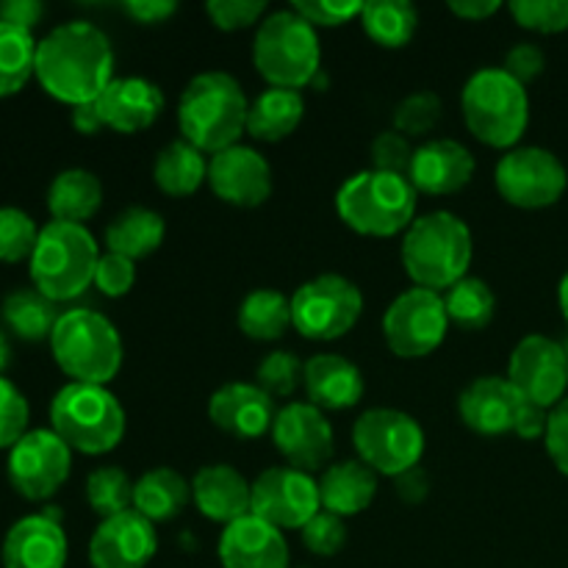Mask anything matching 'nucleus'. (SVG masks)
Returning a JSON list of instances; mask_svg holds the SVG:
<instances>
[{
    "label": "nucleus",
    "instance_id": "nucleus-9",
    "mask_svg": "<svg viewBox=\"0 0 568 568\" xmlns=\"http://www.w3.org/2000/svg\"><path fill=\"white\" fill-rule=\"evenodd\" d=\"M50 349L59 369L72 383L105 386L122 366V338L114 322L89 308L64 311L50 336Z\"/></svg>",
    "mask_w": 568,
    "mask_h": 568
},
{
    "label": "nucleus",
    "instance_id": "nucleus-51",
    "mask_svg": "<svg viewBox=\"0 0 568 568\" xmlns=\"http://www.w3.org/2000/svg\"><path fill=\"white\" fill-rule=\"evenodd\" d=\"M544 444H547L552 464L568 477V399L549 410V427Z\"/></svg>",
    "mask_w": 568,
    "mask_h": 568
},
{
    "label": "nucleus",
    "instance_id": "nucleus-29",
    "mask_svg": "<svg viewBox=\"0 0 568 568\" xmlns=\"http://www.w3.org/2000/svg\"><path fill=\"white\" fill-rule=\"evenodd\" d=\"M189 503H192V483L166 466L144 471L133 483V510L153 525L178 519Z\"/></svg>",
    "mask_w": 568,
    "mask_h": 568
},
{
    "label": "nucleus",
    "instance_id": "nucleus-37",
    "mask_svg": "<svg viewBox=\"0 0 568 568\" xmlns=\"http://www.w3.org/2000/svg\"><path fill=\"white\" fill-rule=\"evenodd\" d=\"M444 308H447L449 325H458L460 331H483L494 322L497 297L486 281L466 275L464 281L444 292Z\"/></svg>",
    "mask_w": 568,
    "mask_h": 568
},
{
    "label": "nucleus",
    "instance_id": "nucleus-15",
    "mask_svg": "<svg viewBox=\"0 0 568 568\" xmlns=\"http://www.w3.org/2000/svg\"><path fill=\"white\" fill-rule=\"evenodd\" d=\"M508 383L521 399L552 410L568 388V353L555 338L530 333L510 353Z\"/></svg>",
    "mask_w": 568,
    "mask_h": 568
},
{
    "label": "nucleus",
    "instance_id": "nucleus-10",
    "mask_svg": "<svg viewBox=\"0 0 568 568\" xmlns=\"http://www.w3.org/2000/svg\"><path fill=\"white\" fill-rule=\"evenodd\" d=\"M358 460L375 475L399 477L419 466L425 455V430L410 414L397 408H372L353 425Z\"/></svg>",
    "mask_w": 568,
    "mask_h": 568
},
{
    "label": "nucleus",
    "instance_id": "nucleus-13",
    "mask_svg": "<svg viewBox=\"0 0 568 568\" xmlns=\"http://www.w3.org/2000/svg\"><path fill=\"white\" fill-rule=\"evenodd\" d=\"M499 197L525 211L549 209L564 197L568 172L564 161L547 148H514L499 159L497 172Z\"/></svg>",
    "mask_w": 568,
    "mask_h": 568
},
{
    "label": "nucleus",
    "instance_id": "nucleus-48",
    "mask_svg": "<svg viewBox=\"0 0 568 568\" xmlns=\"http://www.w3.org/2000/svg\"><path fill=\"white\" fill-rule=\"evenodd\" d=\"M133 283H136V261L116 253L100 255L98 272H94V286L105 297H125L133 288Z\"/></svg>",
    "mask_w": 568,
    "mask_h": 568
},
{
    "label": "nucleus",
    "instance_id": "nucleus-58",
    "mask_svg": "<svg viewBox=\"0 0 568 568\" xmlns=\"http://www.w3.org/2000/svg\"><path fill=\"white\" fill-rule=\"evenodd\" d=\"M9 364H11V344H9V338H6L3 327H0V377H3L6 366Z\"/></svg>",
    "mask_w": 568,
    "mask_h": 568
},
{
    "label": "nucleus",
    "instance_id": "nucleus-25",
    "mask_svg": "<svg viewBox=\"0 0 568 568\" xmlns=\"http://www.w3.org/2000/svg\"><path fill=\"white\" fill-rule=\"evenodd\" d=\"M105 128L116 133H139L164 111V92L148 78H114L98 98Z\"/></svg>",
    "mask_w": 568,
    "mask_h": 568
},
{
    "label": "nucleus",
    "instance_id": "nucleus-31",
    "mask_svg": "<svg viewBox=\"0 0 568 568\" xmlns=\"http://www.w3.org/2000/svg\"><path fill=\"white\" fill-rule=\"evenodd\" d=\"M166 236L164 216L153 209L131 205L105 227V247L109 253L125 255L131 261H142L161 247Z\"/></svg>",
    "mask_w": 568,
    "mask_h": 568
},
{
    "label": "nucleus",
    "instance_id": "nucleus-45",
    "mask_svg": "<svg viewBox=\"0 0 568 568\" xmlns=\"http://www.w3.org/2000/svg\"><path fill=\"white\" fill-rule=\"evenodd\" d=\"M300 536H303L305 549H308L311 555H316V558H333V555L342 552L344 544H347V525H344V519H338V516L320 510V514L300 530Z\"/></svg>",
    "mask_w": 568,
    "mask_h": 568
},
{
    "label": "nucleus",
    "instance_id": "nucleus-17",
    "mask_svg": "<svg viewBox=\"0 0 568 568\" xmlns=\"http://www.w3.org/2000/svg\"><path fill=\"white\" fill-rule=\"evenodd\" d=\"M272 442L288 466L300 471H316L333 455V427L325 410L311 403H288L277 410L272 425Z\"/></svg>",
    "mask_w": 568,
    "mask_h": 568
},
{
    "label": "nucleus",
    "instance_id": "nucleus-2",
    "mask_svg": "<svg viewBox=\"0 0 568 568\" xmlns=\"http://www.w3.org/2000/svg\"><path fill=\"white\" fill-rule=\"evenodd\" d=\"M247 114L250 103L242 83L222 70L194 75L178 100V125L200 153L216 155L239 144L242 133H247Z\"/></svg>",
    "mask_w": 568,
    "mask_h": 568
},
{
    "label": "nucleus",
    "instance_id": "nucleus-11",
    "mask_svg": "<svg viewBox=\"0 0 568 568\" xmlns=\"http://www.w3.org/2000/svg\"><path fill=\"white\" fill-rule=\"evenodd\" d=\"M364 294L344 275H316L292 294V327L308 342H336L358 325Z\"/></svg>",
    "mask_w": 568,
    "mask_h": 568
},
{
    "label": "nucleus",
    "instance_id": "nucleus-5",
    "mask_svg": "<svg viewBox=\"0 0 568 568\" xmlns=\"http://www.w3.org/2000/svg\"><path fill=\"white\" fill-rule=\"evenodd\" d=\"M464 122L475 139L497 150H514L530 122V98L503 67H483L460 94Z\"/></svg>",
    "mask_w": 568,
    "mask_h": 568
},
{
    "label": "nucleus",
    "instance_id": "nucleus-41",
    "mask_svg": "<svg viewBox=\"0 0 568 568\" xmlns=\"http://www.w3.org/2000/svg\"><path fill=\"white\" fill-rule=\"evenodd\" d=\"M39 227L26 211L20 209H0V261L17 264V261L31 258L39 242Z\"/></svg>",
    "mask_w": 568,
    "mask_h": 568
},
{
    "label": "nucleus",
    "instance_id": "nucleus-43",
    "mask_svg": "<svg viewBox=\"0 0 568 568\" xmlns=\"http://www.w3.org/2000/svg\"><path fill=\"white\" fill-rule=\"evenodd\" d=\"M521 28L538 33H560L568 28V0H514L508 6Z\"/></svg>",
    "mask_w": 568,
    "mask_h": 568
},
{
    "label": "nucleus",
    "instance_id": "nucleus-7",
    "mask_svg": "<svg viewBox=\"0 0 568 568\" xmlns=\"http://www.w3.org/2000/svg\"><path fill=\"white\" fill-rule=\"evenodd\" d=\"M253 64L272 89H294L314 83L322 64L316 28L294 9L264 17L255 31Z\"/></svg>",
    "mask_w": 568,
    "mask_h": 568
},
{
    "label": "nucleus",
    "instance_id": "nucleus-16",
    "mask_svg": "<svg viewBox=\"0 0 568 568\" xmlns=\"http://www.w3.org/2000/svg\"><path fill=\"white\" fill-rule=\"evenodd\" d=\"M72 449L53 430H28L9 449V480L31 503L50 499L67 483Z\"/></svg>",
    "mask_w": 568,
    "mask_h": 568
},
{
    "label": "nucleus",
    "instance_id": "nucleus-44",
    "mask_svg": "<svg viewBox=\"0 0 568 568\" xmlns=\"http://www.w3.org/2000/svg\"><path fill=\"white\" fill-rule=\"evenodd\" d=\"M31 408L20 388L0 377V449H11L28 433Z\"/></svg>",
    "mask_w": 568,
    "mask_h": 568
},
{
    "label": "nucleus",
    "instance_id": "nucleus-12",
    "mask_svg": "<svg viewBox=\"0 0 568 568\" xmlns=\"http://www.w3.org/2000/svg\"><path fill=\"white\" fill-rule=\"evenodd\" d=\"M449 316L444 297L430 288H408L383 314V336L397 358H427L444 344Z\"/></svg>",
    "mask_w": 568,
    "mask_h": 568
},
{
    "label": "nucleus",
    "instance_id": "nucleus-18",
    "mask_svg": "<svg viewBox=\"0 0 568 568\" xmlns=\"http://www.w3.org/2000/svg\"><path fill=\"white\" fill-rule=\"evenodd\" d=\"M209 186L222 203L236 209H258L272 194V166L255 148L233 144L211 155Z\"/></svg>",
    "mask_w": 568,
    "mask_h": 568
},
{
    "label": "nucleus",
    "instance_id": "nucleus-23",
    "mask_svg": "<svg viewBox=\"0 0 568 568\" xmlns=\"http://www.w3.org/2000/svg\"><path fill=\"white\" fill-rule=\"evenodd\" d=\"M222 568H288V544L277 527L258 516H244L220 538Z\"/></svg>",
    "mask_w": 568,
    "mask_h": 568
},
{
    "label": "nucleus",
    "instance_id": "nucleus-57",
    "mask_svg": "<svg viewBox=\"0 0 568 568\" xmlns=\"http://www.w3.org/2000/svg\"><path fill=\"white\" fill-rule=\"evenodd\" d=\"M72 128H75L78 133H83V136H94L98 131H103L105 122L98 109V100H92V103H81L72 109Z\"/></svg>",
    "mask_w": 568,
    "mask_h": 568
},
{
    "label": "nucleus",
    "instance_id": "nucleus-24",
    "mask_svg": "<svg viewBox=\"0 0 568 568\" xmlns=\"http://www.w3.org/2000/svg\"><path fill=\"white\" fill-rule=\"evenodd\" d=\"M521 397L508 377L486 375L471 381L458 397V416L477 436H503L514 433L516 410Z\"/></svg>",
    "mask_w": 568,
    "mask_h": 568
},
{
    "label": "nucleus",
    "instance_id": "nucleus-53",
    "mask_svg": "<svg viewBox=\"0 0 568 568\" xmlns=\"http://www.w3.org/2000/svg\"><path fill=\"white\" fill-rule=\"evenodd\" d=\"M44 17V6L39 0H3L0 3V22L31 33Z\"/></svg>",
    "mask_w": 568,
    "mask_h": 568
},
{
    "label": "nucleus",
    "instance_id": "nucleus-6",
    "mask_svg": "<svg viewBox=\"0 0 568 568\" xmlns=\"http://www.w3.org/2000/svg\"><path fill=\"white\" fill-rule=\"evenodd\" d=\"M50 430L81 455H105L125 436V410L105 386L67 383L50 403Z\"/></svg>",
    "mask_w": 568,
    "mask_h": 568
},
{
    "label": "nucleus",
    "instance_id": "nucleus-56",
    "mask_svg": "<svg viewBox=\"0 0 568 568\" xmlns=\"http://www.w3.org/2000/svg\"><path fill=\"white\" fill-rule=\"evenodd\" d=\"M499 9H503L499 0H453V3H449V11H453L455 17L469 22L488 20V17L497 14Z\"/></svg>",
    "mask_w": 568,
    "mask_h": 568
},
{
    "label": "nucleus",
    "instance_id": "nucleus-46",
    "mask_svg": "<svg viewBox=\"0 0 568 568\" xmlns=\"http://www.w3.org/2000/svg\"><path fill=\"white\" fill-rule=\"evenodd\" d=\"M410 161H414V148H410L408 136H403V133L383 131L372 142V170L408 178Z\"/></svg>",
    "mask_w": 568,
    "mask_h": 568
},
{
    "label": "nucleus",
    "instance_id": "nucleus-60",
    "mask_svg": "<svg viewBox=\"0 0 568 568\" xmlns=\"http://www.w3.org/2000/svg\"><path fill=\"white\" fill-rule=\"evenodd\" d=\"M566 353H568V349H566Z\"/></svg>",
    "mask_w": 568,
    "mask_h": 568
},
{
    "label": "nucleus",
    "instance_id": "nucleus-55",
    "mask_svg": "<svg viewBox=\"0 0 568 568\" xmlns=\"http://www.w3.org/2000/svg\"><path fill=\"white\" fill-rule=\"evenodd\" d=\"M122 9L142 26H153V22H164L166 17L175 14L178 3H172V0H131Z\"/></svg>",
    "mask_w": 568,
    "mask_h": 568
},
{
    "label": "nucleus",
    "instance_id": "nucleus-34",
    "mask_svg": "<svg viewBox=\"0 0 568 568\" xmlns=\"http://www.w3.org/2000/svg\"><path fill=\"white\" fill-rule=\"evenodd\" d=\"M6 327L22 342H44L53 336L55 325L61 320L59 303L44 297L39 288H17L0 305Z\"/></svg>",
    "mask_w": 568,
    "mask_h": 568
},
{
    "label": "nucleus",
    "instance_id": "nucleus-22",
    "mask_svg": "<svg viewBox=\"0 0 568 568\" xmlns=\"http://www.w3.org/2000/svg\"><path fill=\"white\" fill-rule=\"evenodd\" d=\"M477 161L455 139H430L414 150L408 181L422 194H455L475 178Z\"/></svg>",
    "mask_w": 568,
    "mask_h": 568
},
{
    "label": "nucleus",
    "instance_id": "nucleus-47",
    "mask_svg": "<svg viewBox=\"0 0 568 568\" xmlns=\"http://www.w3.org/2000/svg\"><path fill=\"white\" fill-rule=\"evenodd\" d=\"M205 11L220 31H244L261 20L266 0H211Z\"/></svg>",
    "mask_w": 568,
    "mask_h": 568
},
{
    "label": "nucleus",
    "instance_id": "nucleus-33",
    "mask_svg": "<svg viewBox=\"0 0 568 568\" xmlns=\"http://www.w3.org/2000/svg\"><path fill=\"white\" fill-rule=\"evenodd\" d=\"M153 181L170 197H189L203 183H209V161L186 139L170 142L153 164Z\"/></svg>",
    "mask_w": 568,
    "mask_h": 568
},
{
    "label": "nucleus",
    "instance_id": "nucleus-54",
    "mask_svg": "<svg viewBox=\"0 0 568 568\" xmlns=\"http://www.w3.org/2000/svg\"><path fill=\"white\" fill-rule=\"evenodd\" d=\"M394 491H397V497L403 499V503L408 505H419L425 503L427 494H430V475H427L422 466H414V469H408L405 475L394 477Z\"/></svg>",
    "mask_w": 568,
    "mask_h": 568
},
{
    "label": "nucleus",
    "instance_id": "nucleus-4",
    "mask_svg": "<svg viewBox=\"0 0 568 568\" xmlns=\"http://www.w3.org/2000/svg\"><path fill=\"white\" fill-rule=\"evenodd\" d=\"M416 197L419 192L405 175L364 170L342 183L336 211L349 231L372 239H392L414 225Z\"/></svg>",
    "mask_w": 568,
    "mask_h": 568
},
{
    "label": "nucleus",
    "instance_id": "nucleus-52",
    "mask_svg": "<svg viewBox=\"0 0 568 568\" xmlns=\"http://www.w3.org/2000/svg\"><path fill=\"white\" fill-rule=\"evenodd\" d=\"M547 427H549V410L541 408V405L521 399L514 419L516 436L527 438V442H536V438L547 436Z\"/></svg>",
    "mask_w": 568,
    "mask_h": 568
},
{
    "label": "nucleus",
    "instance_id": "nucleus-20",
    "mask_svg": "<svg viewBox=\"0 0 568 568\" xmlns=\"http://www.w3.org/2000/svg\"><path fill=\"white\" fill-rule=\"evenodd\" d=\"M209 416L214 427L242 442L272 433L275 425V399L258 383H227L209 399Z\"/></svg>",
    "mask_w": 568,
    "mask_h": 568
},
{
    "label": "nucleus",
    "instance_id": "nucleus-32",
    "mask_svg": "<svg viewBox=\"0 0 568 568\" xmlns=\"http://www.w3.org/2000/svg\"><path fill=\"white\" fill-rule=\"evenodd\" d=\"M303 114V94L294 92V89H266L250 103L247 133L258 142H283L297 131Z\"/></svg>",
    "mask_w": 568,
    "mask_h": 568
},
{
    "label": "nucleus",
    "instance_id": "nucleus-50",
    "mask_svg": "<svg viewBox=\"0 0 568 568\" xmlns=\"http://www.w3.org/2000/svg\"><path fill=\"white\" fill-rule=\"evenodd\" d=\"M544 67H547V55H544V50L532 42L514 44V48L505 53V61H503V70L508 72L510 78H516L521 87L536 81V78L544 72Z\"/></svg>",
    "mask_w": 568,
    "mask_h": 568
},
{
    "label": "nucleus",
    "instance_id": "nucleus-49",
    "mask_svg": "<svg viewBox=\"0 0 568 568\" xmlns=\"http://www.w3.org/2000/svg\"><path fill=\"white\" fill-rule=\"evenodd\" d=\"M303 20H308L311 26H344L353 17H361L364 3H331V0H300L292 6Z\"/></svg>",
    "mask_w": 568,
    "mask_h": 568
},
{
    "label": "nucleus",
    "instance_id": "nucleus-40",
    "mask_svg": "<svg viewBox=\"0 0 568 568\" xmlns=\"http://www.w3.org/2000/svg\"><path fill=\"white\" fill-rule=\"evenodd\" d=\"M442 98L425 89V92H414L399 100L392 114V122L394 131L403 133V136H427V133L436 131V125L442 122Z\"/></svg>",
    "mask_w": 568,
    "mask_h": 568
},
{
    "label": "nucleus",
    "instance_id": "nucleus-27",
    "mask_svg": "<svg viewBox=\"0 0 568 568\" xmlns=\"http://www.w3.org/2000/svg\"><path fill=\"white\" fill-rule=\"evenodd\" d=\"M303 386L308 403L320 410H347L364 397V375L349 358L336 353H320L305 361Z\"/></svg>",
    "mask_w": 568,
    "mask_h": 568
},
{
    "label": "nucleus",
    "instance_id": "nucleus-42",
    "mask_svg": "<svg viewBox=\"0 0 568 568\" xmlns=\"http://www.w3.org/2000/svg\"><path fill=\"white\" fill-rule=\"evenodd\" d=\"M305 364L288 349H275L266 355L258 364V386L264 388L270 397H292L297 386L303 383Z\"/></svg>",
    "mask_w": 568,
    "mask_h": 568
},
{
    "label": "nucleus",
    "instance_id": "nucleus-30",
    "mask_svg": "<svg viewBox=\"0 0 568 568\" xmlns=\"http://www.w3.org/2000/svg\"><path fill=\"white\" fill-rule=\"evenodd\" d=\"M100 205H103V183L94 172L81 166L59 172L48 189V211L53 222L83 225L98 214Z\"/></svg>",
    "mask_w": 568,
    "mask_h": 568
},
{
    "label": "nucleus",
    "instance_id": "nucleus-8",
    "mask_svg": "<svg viewBox=\"0 0 568 568\" xmlns=\"http://www.w3.org/2000/svg\"><path fill=\"white\" fill-rule=\"evenodd\" d=\"M98 261V242L87 225L48 222L31 255L33 288H39L53 303L81 297L94 283Z\"/></svg>",
    "mask_w": 568,
    "mask_h": 568
},
{
    "label": "nucleus",
    "instance_id": "nucleus-36",
    "mask_svg": "<svg viewBox=\"0 0 568 568\" xmlns=\"http://www.w3.org/2000/svg\"><path fill=\"white\" fill-rule=\"evenodd\" d=\"M361 26L375 44L386 50H399L416 37L419 11L408 0H375V3H364Z\"/></svg>",
    "mask_w": 568,
    "mask_h": 568
},
{
    "label": "nucleus",
    "instance_id": "nucleus-39",
    "mask_svg": "<svg viewBox=\"0 0 568 568\" xmlns=\"http://www.w3.org/2000/svg\"><path fill=\"white\" fill-rule=\"evenodd\" d=\"M87 503L100 519L133 510V483L120 466H100L87 480Z\"/></svg>",
    "mask_w": 568,
    "mask_h": 568
},
{
    "label": "nucleus",
    "instance_id": "nucleus-26",
    "mask_svg": "<svg viewBox=\"0 0 568 568\" xmlns=\"http://www.w3.org/2000/svg\"><path fill=\"white\" fill-rule=\"evenodd\" d=\"M192 499L200 514L216 525H233V521L250 516L253 508V483L231 464H211L194 475Z\"/></svg>",
    "mask_w": 568,
    "mask_h": 568
},
{
    "label": "nucleus",
    "instance_id": "nucleus-19",
    "mask_svg": "<svg viewBox=\"0 0 568 568\" xmlns=\"http://www.w3.org/2000/svg\"><path fill=\"white\" fill-rule=\"evenodd\" d=\"M159 552L153 521L136 510L103 519L89 541L92 568H144Z\"/></svg>",
    "mask_w": 568,
    "mask_h": 568
},
{
    "label": "nucleus",
    "instance_id": "nucleus-3",
    "mask_svg": "<svg viewBox=\"0 0 568 568\" xmlns=\"http://www.w3.org/2000/svg\"><path fill=\"white\" fill-rule=\"evenodd\" d=\"M475 255L469 225L453 211L416 216L403 236V266L419 288L447 292L464 281Z\"/></svg>",
    "mask_w": 568,
    "mask_h": 568
},
{
    "label": "nucleus",
    "instance_id": "nucleus-59",
    "mask_svg": "<svg viewBox=\"0 0 568 568\" xmlns=\"http://www.w3.org/2000/svg\"><path fill=\"white\" fill-rule=\"evenodd\" d=\"M558 300H560V311H564V316H566V322H568V272L564 275V281H560Z\"/></svg>",
    "mask_w": 568,
    "mask_h": 568
},
{
    "label": "nucleus",
    "instance_id": "nucleus-1",
    "mask_svg": "<svg viewBox=\"0 0 568 568\" xmlns=\"http://www.w3.org/2000/svg\"><path fill=\"white\" fill-rule=\"evenodd\" d=\"M37 81L67 105L92 103L114 81V50L105 31L87 20L55 26L37 44Z\"/></svg>",
    "mask_w": 568,
    "mask_h": 568
},
{
    "label": "nucleus",
    "instance_id": "nucleus-38",
    "mask_svg": "<svg viewBox=\"0 0 568 568\" xmlns=\"http://www.w3.org/2000/svg\"><path fill=\"white\" fill-rule=\"evenodd\" d=\"M37 39L33 33L0 22V98L17 94L37 72Z\"/></svg>",
    "mask_w": 568,
    "mask_h": 568
},
{
    "label": "nucleus",
    "instance_id": "nucleus-21",
    "mask_svg": "<svg viewBox=\"0 0 568 568\" xmlns=\"http://www.w3.org/2000/svg\"><path fill=\"white\" fill-rule=\"evenodd\" d=\"M67 536L59 525V516L33 514L22 516L6 532L3 568H64L67 566Z\"/></svg>",
    "mask_w": 568,
    "mask_h": 568
},
{
    "label": "nucleus",
    "instance_id": "nucleus-28",
    "mask_svg": "<svg viewBox=\"0 0 568 568\" xmlns=\"http://www.w3.org/2000/svg\"><path fill=\"white\" fill-rule=\"evenodd\" d=\"M316 483H320L322 510L338 519L364 514L377 497V475L364 460H342L327 466Z\"/></svg>",
    "mask_w": 568,
    "mask_h": 568
},
{
    "label": "nucleus",
    "instance_id": "nucleus-14",
    "mask_svg": "<svg viewBox=\"0 0 568 568\" xmlns=\"http://www.w3.org/2000/svg\"><path fill=\"white\" fill-rule=\"evenodd\" d=\"M322 510L320 483L294 466H272L253 483L250 514L277 530H303Z\"/></svg>",
    "mask_w": 568,
    "mask_h": 568
},
{
    "label": "nucleus",
    "instance_id": "nucleus-35",
    "mask_svg": "<svg viewBox=\"0 0 568 568\" xmlns=\"http://www.w3.org/2000/svg\"><path fill=\"white\" fill-rule=\"evenodd\" d=\"M239 331L253 342H277L292 327V297L277 288H255L239 305Z\"/></svg>",
    "mask_w": 568,
    "mask_h": 568
}]
</instances>
